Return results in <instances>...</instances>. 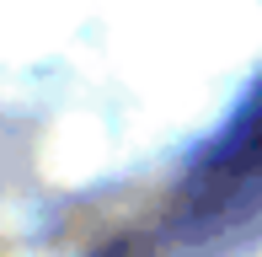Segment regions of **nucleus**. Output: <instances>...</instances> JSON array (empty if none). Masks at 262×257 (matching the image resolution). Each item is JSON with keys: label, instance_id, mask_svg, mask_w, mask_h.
<instances>
[{"label": "nucleus", "instance_id": "nucleus-1", "mask_svg": "<svg viewBox=\"0 0 262 257\" xmlns=\"http://www.w3.org/2000/svg\"><path fill=\"white\" fill-rule=\"evenodd\" d=\"M257 220H262V97L246 102L230 118V128L204 150L182 198V230L198 241L252 230Z\"/></svg>", "mask_w": 262, "mask_h": 257}]
</instances>
